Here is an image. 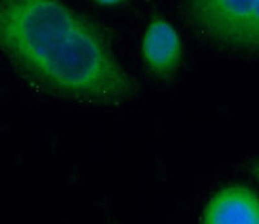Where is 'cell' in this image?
Instances as JSON below:
<instances>
[{"label": "cell", "instance_id": "6da1fadb", "mask_svg": "<svg viewBox=\"0 0 259 224\" xmlns=\"http://www.w3.org/2000/svg\"><path fill=\"white\" fill-rule=\"evenodd\" d=\"M0 51L27 77L68 99L115 104L135 92L100 34L61 0H0Z\"/></svg>", "mask_w": 259, "mask_h": 224}, {"label": "cell", "instance_id": "7a4b0ae2", "mask_svg": "<svg viewBox=\"0 0 259 224\" xmlns=\"http://www.w3.org/2000/svg\"><path fill=\"white\" fill-rule=\"evenodd\" d=\"M194 22L214 40L259 51V0H188Z\"/></svg>", "mask_w": 259, "mask_h": 224}, {"label": "cell", "instance_id": "3957f363", "mask_svg": "<svg viewBox=\"0 0 259 224\" xmlns=\"http://www.w3.org/2000/svg\"><path fill=\"white\" fill-rule=\"evenodd\" d=\"M206 224H259V197L241 184L219 189L202 214Z\"/></svg>", "mask_w": 259, "mask_h": 224}, {"label": "cell", "instance_id": "277c9868", "mask_svg": "<svg viewBox=\"0 0 259 224\" xmlns=\"http://www.w3.org/2000/svg\"><path fill=\"white\" fill-rule=\"evenodd\" d=\"M182 43L174 26L165 18L150 21L143 39L145 66L157 78H168L179 66Z\"/></svg>", "mask_w": 259, "mask_h": 224}, {"label": "cell", "instance_id": "5b68a950", "mask_svg": "<svg viewBox=\"0 0 259 224\" xmlns=\"http://www.w3.org/2000/svg\"><path fill=\"white\" fill-rule=\"evenodd\" d=\"M251 172H253V175L255 176V179L258 180L259 183V159L251 165Z\"/></svg>", "mask_w": 259, "mask_h": 224}, {"label": "cell", "instance_id": "8992f818", "mask_svg": "<svg viewBox=\"0 0 259 224\" xmlns=\"http://www.w3.org/2000/svg\"><path fill=\"white\" fill-rule=\"evenodd\" d=\"M97 3L104 4V6H113V4L121 3L122 0H96Z\"/></svg>", "mask_w": 259, "mask_h": 224}]
</instances>
